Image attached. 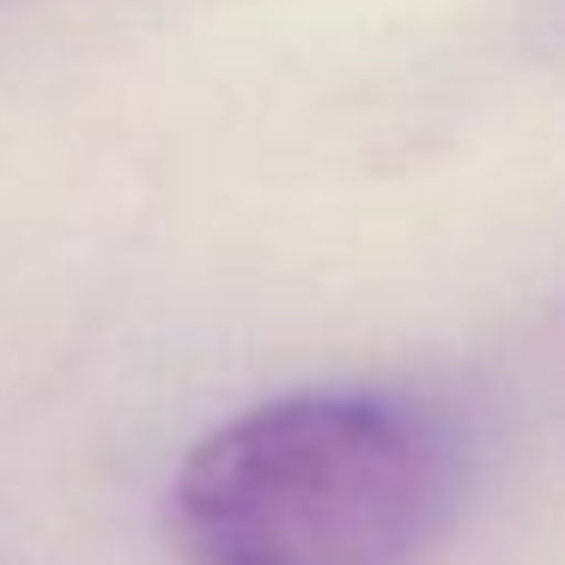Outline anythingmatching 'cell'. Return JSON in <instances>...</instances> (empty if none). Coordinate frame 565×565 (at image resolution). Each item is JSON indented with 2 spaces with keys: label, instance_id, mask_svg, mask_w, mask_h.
<instances>
[{
  "label": "cell",
  "instance_id": "cell-1",
  "mask_svg": "<svg viewBox=\"0 0 565 565\" xmlns=\"http://www.w3.org/2000/svg\"><path fill=\"white\" fill-rule=\"evenodd\" d=\"M462 487L456 426L390 390H298L213 426L171 480L189 565H407Z\"/></svg>",
  "mask_w": 565,
  "mask_h": 565
}]
</instances>
